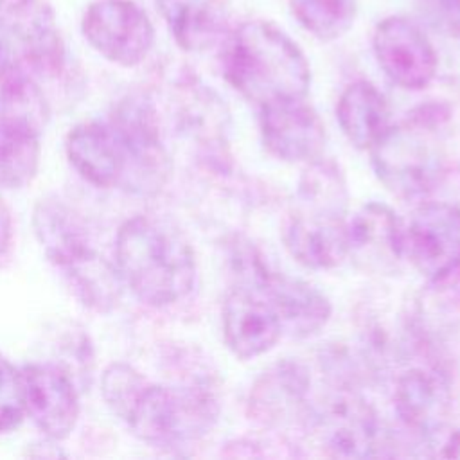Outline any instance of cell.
Masks as SVG:
<instances>
[{
    "label": "cell",
    "instance_id": "cell-20",
    "mask_svg": "<svg viewBox=\"0 0 460 460\" xmlns=\"http://www.w3.org/2000/svg\"><path fill=\"white\" fill-rule=\"evenodd\" d=\"M32 226L47 257L58 268H63L92 248L79 216L56 198L38 201L34 207Z\"/></svg>",
    "mask_w": 460,
    "mask_h": 460
},
{
    "label": "cell",
    "instance_id": "cell-7",
    "mask_svg": "<svg viewBox=\"0 0 460 460\" xmlns=\"http://www.w3.org/2000/svg\"><path fill=\"white\" fill-rule=\"evenodd\" d=\"M126 153L128 169L122 187L137 194L158 192L171 172V162L160 142L153 104L144 95L126 97L111 119Z\"/></svg>",
    "mask_w": 460,
    "mask_h": 460
},
{
    "label": "cell",
    "instance_id": "cell-31",
    "mask_svg": "<svg viewBox=\"0 0 460 460\" xmlns=\"http://www.w3.org/2000/svg\"><path fill=\"white\" fill-rule=\"evenodd\" d=\"M437 9L442 22L460 34V0H437Z\"/></svg>",
    "mask_w": 460,
    "mask_h": 460
},
{
    "label": "cell",
    "instance_id": "cell-21",
    "mask_svg": "<svg viewBox=\"0 0 460 460\" xmlns=\"http://www.w3.org/2000/svg\"><path fill=\"white\" fill-rule=\"evenodd\" d=\"M336 117L350 144L370 149L388 128V104L372 83L356 81L341 92Z\"/></svg>",
    "mask_w": 460,
    "mask_h": 460
},
{
    "label": "cell",
    "instance_id": "cell-23",
    "mask_svg": "<svg viewBox=\"0 0 460 460\" xmlns=\"http://www.w3.org/2000/svg\"><path fill=\"white\" fill-rule=\"evenodd\" d=\"M75 296L97 313H108L117 307L122 295V277L110 261L93 248L86 250L63 268Z\"/></svg>",
    "mask_w": 460,
    "mask_h": 460
},
{
    "label": "cell",
    "instance_id": "cell-3",
    "mask_svg": "<svg viewBox=\"0 0 460 460\" xmlns=\"http://www.w3.org/2000/svg\"><path fill=\"white\" fill-rule=\"evenodd\" d=\"M440 104L417 108L397 126H388L370 147L372 165L383 185L401 199H420L433 192L446 171Z\"/></svg>",
    "mask_w": 460,
    "mask_h": 460
},
{
    "label": "cell",
    "instance_id": "cell-15",
    "mask_svg": "<svg viewBox=\"0 0 460 460\" xmlns=\"http://www.w3.org/2000/svg\"><path fill=\"white\" fill-rule=\"evenodd\" d=\"M314 431L322 447L334 456H372L379 424L374 410L354 394H338L318 410Z\"/></svg>",
    "mask_w": 460,
    "mask_h": 460
},
{
    "label": "cell",
    "instance_id": "cell-9",
    "mask_svg": "<svg viewBox=\"0 0 460 460\" xmlns=\"http://www.w3.org/2000/svg\"><path fill=\"white\" fill-rule=\"evenodd\" d=\"M0 25L22 43L23 59L40 75H58L65 45L50 0H0Z\"/></svg>",
    "mask_w": 460,
    "mask_h": 460
},
{
    "label": "cell",
    "instance_id": "cell-14",
    "mask_svg": "<svg viewBox=\"0 0 460 460\" xmlns=\"http://www.w3.org/2000/svg\"><path fill=\"white\" fill-rule=\"evenodd\" d=\"M223 334L239 359H252L275 347L282 327L268 298L259 289L239 284L223 304Z\"/></svg>",
    "mask_w": 460,
    "mask_h": 460
},
{
    "label": "cell",
    "instance_id": "cell-8",
    "mask_svg": "<svg viewBox=\"0 0 460 460\" xmlns=\"http://www.w3.org/2000/svg\"><path fill=\"white\" fill-rule=\"evenodd\" d=\"M374 54L390 81L406 90H420L437 72V52L426 34L402 16L381 20L372 38Z\"/></svg>",
    "mask_w": 460,
    "mask_h": 460
},
{
    "label": "cell",
    "instance_id": "cell-13",
    "mask_svg": "<svg viewBox=\"0 0 460 460\" xmlns=\"http://www.w3.org/2000/svg\"><path fill=\"white\" fill-rule=\"evenodd\" d=\"M20 376L25 413L49 438H66L79 417V399L70 376L49 363L27 365Z\"/></svg>",
    "mask_w": 460,
    "mask_h": 460
},
{
    "label": "cell",
    "instance_id": "cell-19",
    "mask_svg": "<svg viewBox=\"0 0 460 460\" xmlns=\"http://www.w3.org/2000/svg\"><path fill=\"white\" fill-rule=\"evenodd\" d=\"M309 385L304 365L291 359L280 361L255 383L250 394V413L262 424H282L304 406Z\"/></svg>",
    "mask_w": 460,
    "mask_h": 460
},
{
    "label": "cell",
    "instance_id": "cell-18",
    "mask_svg": "<svg viewBox=\"0 0 460 460\" xmlns=\"http://www.w3.org/2000/svg\"><path fill=\"white\" fill-rule=\"evenodd\" d=\"M286 250L305 268L331 270L347 257L345 217L296 210L282 230Z\"/></svg>",
    "mask_w": 460,
    "mask_h": 460
},
{
    "label": "cell",
    "instance_id": "cell-2",
    "mask_svg": "<svg viewBox=\"0 0 460 460\" xmlns=\"http://www.w3.org/2000/svg\"><path fill=\"white\" fill-rule=\"evenodd\" d=\"M115 257L124 286L147 305H171L194 288V252L187 239L162 219H128L117 232Z\"/></svg>",
    "mask_w": 460,
    "mask_h": 460
},
{
    "label": "cell",
    "instance_id": "cell-26",
    "mask_svg": "<svg viewBox=\"0 0 460 460\" xmlns=\"http://www.w3.org/2000/svg\"><path fill=\"white\" fill-rule=\"evenodd\" d=\"M0 88V117L20 122L41 135L49 122V102L31 75L11 70Z\"/></svg>",
    "mask_w": 460,
    "mask_h": 460
},
{
    "label": "cell",
    "instance_id": "cell-28",
    "mask_svg": "<svg viewBox=\"0 0 460 460\" xmlns=\"http://www.w3.org/2000/svg\"><path fill=\"white\" fill-rule=\"evenodd\" d=\"M144 383L146 379L129 365L113 363L102 374V397L106 404L111 408V411L122 419V415L126 413L128 406L133 402Z\"/></svg>",
    "mask_w": 460,
    "mask_h": 460
},
{
    "label": "cell",
    "instance_id": "cell-30",
    "mask_svg": "<svg viewBox=\"0 0 460 460\" xmlns=\"http://www.w3.org/2000/svg\"><path fill=\"white\" fill-rule=\"evenodd\" d=\"M25 413L20 372L0 354V431L14 429Z\"/></svg>",
    "mask_w": 460,
    "mask_h": 460
},
{
    "label": "cell",
    "instance_id": "cell-1",
    "mask_svg": "<svg viewBox=\"0 0 460 460\" xmlns=\"http://www.w3.org/2000/svg\"><path fill=\"white\" fill-rule=\"evenodd\" d=\"M223 74L248 101L262 106L305 97L311 68L302 49L275 23L243 22L223 41Z\"/></svg>",
    "mask_w": 460,
    "mask_h": 460
},
{
    "label": "cell",
    "instance_id": "cell-12",
    "mask_svg": "<svg viewBox=\"0 0 460 460\" xmlns=\"http://www.w3.org/2000/svg\"><path fill=\"white\" fill-rule=\"evenodd\" d=\"M261 131L268 151L284 162H311L325 146V126L304 97L262 104Z\"/></svg>",
    "mask_w": 460,
    "mask_h": 460
},
{
    "label": "cell",
    "instance_id": "cell-6",
    "mask_svg": "<svg viewBox=\"0 0 460 460\" xmlns=\"http://www.w3.org/2000/svg\"><path fill=\"white\" fill-rule=\"evenodd\" d=\"M81 31L104 59L126 68L142 63L155 43L151 20L133 0H93L83 14Z\"/></svg>",
    "mask_w": 460,
    "mask_h": 460
},
{
    "label": "cell",
    "instance_id": "cell-27",
    "mask_svg": "<svg viewBox=\"0 0 460 460\" xmlns=\"http://www.w3.org/2000/svg\"><path fill=\"white\" fill-rule=\"evenodd\" d=\"M296 22L322 41H332L350 31L358 0H289Z\"/></svg>",
    "mask_w": 460,
    "mask_h": 460
},
{
    "label": "cell",
    "instance_id": "cell-24",
    "mask_svg": "<svg viewBox=\"0 0 460 460\" xmlns=\"http://www.w3.org/2000/svg\"><path fill=\"white\" fill-rule=\"evenodd\" d=\"M296 201V210L345 217L349 190L338 164L320 158L311 160L300 176Z\"/></svg>",
    "mask_w": 460,
    "mask_h": 460
},
{
    "label": "cell",
    "instance_id": "cell-33",
    "mask_svg": "<svg viewBox=\"0 0 460 460\" xmlns=\"http://www.w3.org/2000/svg\"><path fill=\"white\" fill-rule=\"evenodd\" d=\"M14 68V54L7 31L0 25V81Z\"/></svg>",
    "mask_w": 460,
    "mask_h": 460
},
{
    "label": "cell",
    "instance_id": "cell-16",
    "mask_svg": "<svg viewBox=\"0 0 460 460\" xmlns=\"http://www.w3.org/2000/svg\"><path fill=\"white\" fill-rule=\"evenodd\" d=\"M72 167L97 187L122 185L128 169L126 146L113 128L104 122H81L70 129L65 142Z\"/></svg>",
    "mask_w": 460,
    "mask_h": 460
},
{
    "label": "cell",
    "instance_id": "cell-4",
    "mask_svg": "<svg viewBox=\"0 0 460 460\" xmlns=\"http://www.w3.org/2000/svg\"><path fill=\"white\" fill-rule=\"evenodd\" d=\"M217 411L212 394L199 386L144 383L122 420L147 444L180 446L207 435Z\"/></svg>",
    "mask_w": 460,
    "mask_h": 460
},
{
    "label": "cell",
    "instance_id": "cell-22",
    "mask_svg": "<svg viewBox=\"0 0 460 460\" xmlns=\"http://www.w3.org/2000/svg\"><path fill=\"white\" fill-rule=\"evenodd\" d=\"M394 401L399 417L410 428L431 433L438 429V419L447 404L446 386L435 372L413 368L399 377Z\"/></svg>",
    "mask_w": 460,
    "mask_h": 460
},
{
    "label": "cell",
    "instance_id": "cell-5",
    "mask_svg": "<svg viewBox=\"0 0 460 460\" xmlns=\"http://www.w3.org/2000/svg\"><path fill=\"white\" fill-rule=\"evenodd\" d=\"M243 284L259 289L275 309L282 334L309 338L318 334L331 318L329 298L300 279L270 270L253 250L239 253Z\"/></svg>",
    "mask_w": 460,
    "mask_h": 460
},
{
    "label": "cell",
    "instance_id": "cell-25",
    "mask_svg": "<svg viewBox=\"0 0 460 460\" xmlns=\"http://www.w3.org/2000/svg\"><path fill=\"white\" fill-rule=\"evenodd\" d=\"M40 133L0 117V189H20L38 172Z\"/></svg>",
    "mask_w": 460,
    "mask_h": 460
},
{
    "label": "cell",
    "instance_id": "cell-17",
    "mask_svg": "<svg viewBox=\"0 0 460 460\" xmlns=\"http://www.w3.org/2000/svg\"><path fill=\"white\" fill-rule=\"evenodd\" d=\"M176 45L203 52L226 40L232 31L228 0H155Z\"/></svg>",
    "mask_w": 460,
    "mask_h": 460
},
{
    "label": "cell",
    "instance_id": "cell-10",
    "mask_svg": "<svg viewBox=\"0 0 460 460\" xmlns=\"http://www.w3.org/2000/svg\"><path fill=\"white\" fill-rule=\"evenodd\" d=\"M402 221L383 203L363 205L345 223L347 257L365 273L392 275L404 259Z\"/></svg>",
    "mask_w": 460,
    "mask_h": 460
},
{
    "label": "cell",
    "instance_id": "cell-29",
    "mask_svg": "<svg viewBox=\"0 0 460 460\" xmlns=\"http://www.w3.org/2000/svg\"><path fill=\"white\" fill-rule=\"evenodd\" d=\"M424 300L433 313L460 318V261L429 277Z\"/></svg>",
    "mask_w": 460,
    "mask_h": 460
},
{
    "label": "cell",
    "instance_id": "cell-32",
    "mask_svg": "<svg viewBox=\"0 0 460 460\" xmlns=\"http://www.w3.org/2000/svg\"><path fill=\"white\" fill-rule=\"evenodd\" d=\"M11 241H13V217L5 201L0 198V259L9 250Z\"/></svg>",
    "mask_w": 460,
    "mask_h": 460
},
{
    "label": "cell",
    "instance_id": "cell-11",
    "mask_svg": "<svg viewBox=\"0 0 460 460\" xmlns=\"http://www.w3.org/2000/svg\"><path fill=\"white\" fill-rule=\"evenodd\" d=\"M404 259L428 279L460 261V208L449 203L419 207L402 226Z\"/></svg>",
    "mask_w": 460,
    "mask_h": 460
}]
</instances>
